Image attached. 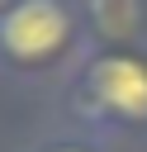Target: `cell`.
<instances>
[{"instance_id":"cell-3","label":"cell","mask_w":147,"mask_h":152,"mask_svg":"<svg viewBox=\"0 0 147 152\" xmlns=\"http://www.w3.org/2000/svg\"><path fill=\"white\" fill-rule=\"evenodd\" d=\"M85 28L100 48H128L147 33V0H81Z\"/></svg>"},{"instance_id":"cell-2","label":"cell","mask_w":147,"mask_h":152,"mask_svg":"<svg viewBox=\"0 0 147 152\" xmlns=\"http://www.w3.org/2000/svg\"><path fill=\"white\" fill-rule=\"evenodd\" d=\"M66 95L90 133L147 128V57L128 48H95L81 57Z\"/></svg>"},{"instance_id":"cell-5","label":"cell","mask_w":147,"mask_h":152,"mask_svg":"<svg viewBox=\"0 0 147 152\" xmlns=\"http://www.w3.org/2000/svg\"><path fill=\"white\" fill-rule=\"evenodd\" d=\"M9 10H14V0H0V14H9Z\"/></svg>"},{"instance_id":"cell-4","label":"cell","mask_w":147,"mask_h":152,"mask_svg":"<svg viewBox=\"0 0 147 152\" xmlns=\"http://www.w3.org/2000/svg\"><path fill=\"white\" fill-rule=\"evenodd\" d=\"M38 152H100L90 138H47V142H38Z\"/></svg>"},{"instance_id":"cell-1","label":"cell","mask_w":147,"mask_h":152,"mask_svg":"<svg viewBox=\"0 0 147 152\" xmlns=\"http://www.w3.org/2000/svg\"><path fill=\"white\" fill-rule=\"evenodd\" d=\"M85 10L81 0H14L0 14V66L9 76H52L62 66H81L85 48Z\"/></svg>"}]
</instances>
